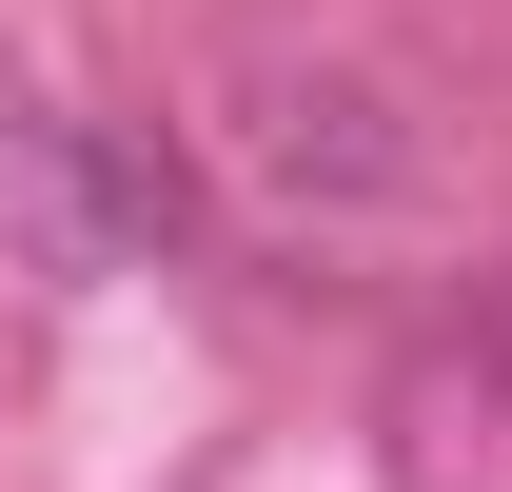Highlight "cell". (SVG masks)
Instances as JSON below:
<instances>
[{"instance_id":"1","label":"cell","mask_w":512,"mask_h":492,"mask_svg":"<svg viewBox=\"0 0 512 492\" xmlns=\"http://www.w3.org/2000/svg\"><path fill=\"white\" fill-rule=\"evenodd\" d=\"M217 178L276 237H414V217H453V119L394 60H335L316 40V60H256L217 99Z\"/></svg>"},{"instance_id":"2","label":"cell","mask_w":512,"mask_h":492,"mask_svg":"<svg viewBox=\"0 0 512 492\" xmlns=\"http://www.w3.org/2000/svg\"><path fill=\"white\" fill-rule=\"evenodd\" d=\"M178 217H197V178L158 158V138L60 119V99L0 119V237L40 256V276H138V256H178Z\"/></svg>"}]
</instances>
